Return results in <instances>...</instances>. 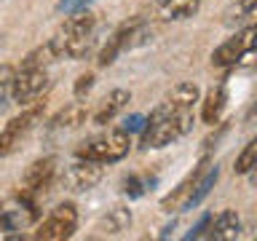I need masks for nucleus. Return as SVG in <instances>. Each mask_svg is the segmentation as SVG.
Listing matches in <instances>:
<instances>
[{
    "label": "nucleus",
    "instance_id": "obj_29",
    "mask_svg": "<svg viewBox=\"0 0 257 241\" xmlns=\"http://www.w3.org/2000/svg\"><path fill=\"white\" fill-rule=\"evenodd\" d=\"M244 120H246V124H254V120H257V91H254L252 102H249V107H246V115H244Z\"/></svg>",
    "mask_w": 257,
    "mask_h": 241
},
{
    "label": "nucleus",
    "instance_id": "obj_5",
    "mask_svg": "<svg viewBox=\"0 0 257 241\" xmlns=\"http://www.w3.org/2000/svg\"><path fill=\"white\" fill-rule=\"evenodd\" d=\"M43 110H46V102H35V104H30V107H24L16 118L8 120L3 126V134H0V156H8V153L22 142V137L43 118Z\"/></svg>",
    "mask_w": 257,
    "mask_h": 241
},
{
    "label": "nucleus",
    "instance_id": "obj_6",
    "mask_svg": "<svg viewBox=\"0 0 257 241\" xmlns=\"http://www.w3.org/2000/svg\"><path fill=\"white\" fill-rule=\"evenodd\" d=\"M209 169V161L204 158L201 164L193 169V172L185 177V180L177 185V188L172 193H166L164 198H161V209H164L166 214H172V212H182V209H190V201H193V193H196L198 188V182H201V177H204V172Z\"/></svg>",
    "mask_w": 257,
    "mask_h": 241
},
{
    "label": "nucleus",
    "instance_id": "obj_16",
    "mask_svg": "<svg viewBox=\"0 0 257 241\" xmlns=\"http://www.w3.org/2000/svg\"><path fill=\"white\" fill-rule=\"evenodd\" d=\"M120 51H126V27H123V24H120V27L107 38V43L102 46L99 56H96V64H99V67H107V64L115 62V56Z\"/></svg>",
    "mask_w": 257,
    "mask_h": 241
},
{
    "label": "nucleus",
    "instance_id": "obj_30",
    "mask_svg": "<svg viewBox=\"0 0 257 241\" xmlns=\"http://www.w3.org/2000/svg\"><path fill=\"white\" fill-rule=\"evenodd\" d=\"M249 180H252V185H254V188H257V166L252 169V172H249Z\"/></svg>",
    "mask_w": 257,
    "mask_h": 241
},
{
    "label": "nucleus",
    "instance_id": "obj_25",
    "mask_svg": "<svg viewBox=\"0 0 257 241\" xmlns=\"http://www.w3.org/2000/svg\"><path fill=\"white\" fill-rule=\"evenodd\" d=\"M94 75H91V72H86V75H80L78 80H75V86H72V94H75V99H83V96L88 94V91H91V88H94Z\"/></svg>",
    "mask_w": 257,
    "mask_h": 241
},
{
    "label": "nucleus",
    "instance_id": "obj_12",
    "mask_svg": "<svg viewBox=\"0 0 257 241\" xmlns=\"http://www.w3.org/2000/svg\"><path fill=\"white\" fill-rule=\"evenodd\" d=\"M91 32H96V16L88 11V8H83V11H75V14H67V19H64V24L59 27V32H56V38H80V35H91Z\"/></svg>",
    "mask_w": 257,
    "mask_h": 241
},
{
    "label": "nucleus",
    "instance_id": "obj_28",
    "mask_svg": "<svg viewBox=\"0 0 257 241\" xmlns=\"http://www.w3.org/2000/svg\"><path fill=\"white\" fill-rule=\"evenodd\" d=\"M238 14H257V0H238Z\"/></svg>",
    "mask_w": 257,
    "mask_h": 241
},
{
    "label": "nucleus",
    "instance_id": "obj_1",
    "mask_svg": "<svg viewBox=\"0 0 257 241\" xmlns=\"http://www.w3.org/2000/svg\"><path fill=\"white\" fill-rule=\"evenodd\" d=\"M196 124L193 118V110H174L166 99L158 104L156 110L148 115V126L142 132V150L150 148H166V145L177 142L180 137H185Z\"/></svg>",
    "mask_w": 257,
    "mask_h": 241
},
{
    "label": "nucleus",
    "instance_id": "obj_26",
    "mask_svg": "<svg viewBox=\"0 0 257 241\" xmlns=\"http://www.w3.org/2000/svg\"><path fill=\"white\" fill-rule=\"evenodd\" d=\"M145 126H148V118L145 115H128L120 129H126L128 134H134V132H145Z\"/></svg>",
    "mask_w": 257,
    "mask_h": 241
},
{
    "label": "nucleus",
    "instance_id": "obj_15",
    "mask_svg": "<svg viewBox=\"0 0 257 241\" xmlns=\"http://www.w3.org/2000/svg\"><path fill=\"white\" fill-rule=\"evenodd\" d=\"M80 124H86V104L83 102H72L51 118V129H75Z\"/></svg>",
    "mask_w": 257,
    "mask_h": 241
},
{
    "label": "nucleus",
    "instance_id": "obj_14",
    "mask_svg": "<svg viewBox=\"0 0 257 241\" xmlns=\"http://www.w3.org/2000/svg\"><path fill=\"white\" fill-rule=\"evenodd\" d=\"M225 102H228V91H225V86H214L209 88V94L204 96V102H201V120L209 126L220 124V115L225 110Z\"/></svg>",
    "mask_w": 257,
    "mask_h": 241
},
{
    "label": "nucleus",
    "instance_id": "obj_23",
    "mask_svg": "<svg viewBox=\"0 0 257 241\" xmlns=\"http://www.w3.org/2000/svg\"><path fill=\"white\" fill-rule=\"evenodd\" d=\"M14 80H16V70L11 64H3V70H0V86H3L0 102L3 104H8V99H11V94H14Z\"/></svg>",
    "mask_w": 257,
    "mask_h": 241
},
{
    "label": "nucleus",
    "instance_id": "obj_17",
    "mask_svg": "<svg viewBox=\"0 0 257 241\" xmlns=\"http://www.w3.org/2000/svg\"><path fill=\"white\" fill-rule=\"evenodd\" d=\"M166 102L174 110H193V104L198 102V86L196 83H180L166 94Z\"/></svg>",
    "mask_w": 257,
    "mask_h": 241
},
{
    "label": "nucleus",
    "instance_id": "obj_3",
    "mask_svg": "<svg viewBox=\"0 0 257 241\" xmlns=\"http://www.w3.org/2000/svg\"><path fill=\"white\" fill-rule=\"evenodd\" d=\"M254 51H257V22L236 32L222 46H217L212 54V64L214 67H236L246 54H254Z\"/></svg>",
    "mask_w": 257,
    "mask_h": 241
},
{
    "label": "nucleus",
    "instance_id": "obj_11",
    "mask_svg": "<svg viewBox=\"0 0 257 241\" xmlns=\"http://www.w3.org/2000/svg\"><path fill=\"white\" fill-rule=\"evenodd\" d=\"M238 236H241V220H238V214L233 212V209L220 212L212 220V225H209V230H206V238H212V241H233Z\"/></svg>",
    "mask_w": 257,
    "mask_h": 241
},
{
    "label": "nucleus",
    "instance_id": "obj_19",
    "mask_svg": "<svg viewBox=\"0 0 257 241\" xmlns=\"http://www.w3.org/2000/svg\"><path fill=\"white\" fill-rule=\"evenodd\" d=\"M128 225H132V212L123 206H115V209H110L107 214H104V220L99 222V230L104 233H120V230H126Z\"/></svg>",
    "mask_w": 257,
    "mask_h": 241
},
{
    "label": "nucleus",
    "instance_id": "obj_24",
    "mask_svg": "<svg viewBox=\"0 0 257 241\" xmlns=\"http://www.w3.org/2000/svg\"><path fill=\"white\" fill-rule=\"evenodd\" d=\"M214 220V214L212 212H206V214H201V220L196 222V228H190V233H185V238L193 241V238H201V236H206V230H209V225H212Z\"/></svg>",
    "mask_w": 257,
    "mask_h": 241
},
{
    "label": "nucleus",
    "instance_id": "obj_7",
    "mask_svg": "<svg viewBox=\"0 0 257 241\" xmlns=\"http://www.w3.org/2000/svg\"><path fill=\"white\" fill-rule=\"evenodd\" d=\"M48 86V72L46 70H16V80H14V94L11 99L16 104L27 107L30 102H35Z\"/></svg>",
    "mask_w": 257,
    "mask_h": 241
},
{
    "label": "nucleus",
    "instance_id": "obj_8",
    "mask_svg": "<svg viewBox=\"0 0 257 241\" xmlns=\"http://www.w3.org/2000/svg\"><path fill=\"white\" fill-rule=\"evenodd\" d=\"M102 166L99 161H91V158H80L78 164H72L64 174V182H67L70 190L75 193H83V190H91L94 185H99L102 180Z\"/></svg>",
    "mask_w": 257,
    "mask_h": 241
},
{
    "label": "nucleus",
    "instance_id": "obj_2",
    "mask_svg": "<svg viewBox=\"0 0 257 241\" xmlns=\"http://www.w3.org/2000/svg\"><path fill=\"white\" fill-rule=\"evenodd\" d=\"M128 148H132V134L126 129H112L107 134H99V137L80 142L75 148V156L99 161V164H115V161L128 156Z\"/></svg>",
    "mask_w": 257,
    "mask_h": 241
},
{
    "label": "nucleus",
    "instance_id": "obj_9",
    "mask_svg": "<svg viewBox=\"0 0 257 241\" xmlns=\"http://www.w3.org/2000/svg\"><path fill=\"white\" fill-rule=\"evenodd\" d=\"M56 174V158L54 156H46V158H38L32 161L27 166V172H24V182L22 188L30 190V193H40L43 188H48Z\"/></svg>",
    "mask_w": 257,
    "mask_h": 241
},
{
    "label": "nucleus",
    "instance_id": "obj_10",
    "mask_svg": "<svg viewBox=\"0 0 257 241\" xmlns=\"http://www.w3.org/2000/svg\"><path fill=\"white\" fill-rule=\"evenodd\" d=\"M198 8H201V0H153V14L161 22L190 19Z\"/></svg>",
    "mask_w": 257,
    "mask_h": 241
},
{
    "label": "nucleus",
    "instance_id": "obj_22",
    "mask_svg": "<svg viewBox=\"0 0 257 241\" xmlns=\"http://www.w3.org/2000/svg\"><path fill=\"white\" fill-rule=\"evenodd\" d=\"M257 166V137L254 140H249V145H244V150L238 153L236 158V174H249L252 169Z\"/></svg>",
    "mask_w": 257,
    "mask_h": 241
},
{
    "label": "nucleus",
    "instance_id": "obj_27",
    "mask_svg": "<svg viewBox=\"0 0 257 241\" xmlns=\"http://www.w3.org/2000/svg\"><path fill=\"white\" fill-rule=\"evenodd\" d=\"M88 3H94V0H59V11L62 14H75V11L88 8Z\"/></svg>",
    "mask_w": 257,
    "mask_h": 241
},
{
    "label": "nucleus",
    "instance_id": "obj_20",
    "mask_svg": "<svg viewBox=\"0 0 257 241\" xmlns=\"http://www.w3.org/2000/svg\"><path fill=\"white\" fill-rule=\"evenodd\" d=\"M156 177H140V174H128L123 180V196L128 198H142L148 190H153Z\"/></svg>",
    "mask_w": 257,
    "mask_h": 241
},
{
    "label": "nucleus",
    "instance_id": "obj_21",
    "mask_svg": "<svg viewBox=\"0 0 257 241\" xmlns=\"http://www.w3.org/2000/svg\"><path fill=\"white\" fill-rule=\"evenodd\" d=\"M217 177H220V166L217 164H212L204 172V177H201V182H198V188H196V193H193V201H190V209H196L201 201H204L206 196H209V190L214 188V182H217Z\"/></svg>",
    "mask_w": 257,
    "mask_h": 241
},
{
    "label": "nucleus",
    "instance_id": "obj_4",
    "mask_svg": "<svg viewBox=\"0 0 257 241\" xmlns=\"http://www.w3.org/2000/svg\"><path fill=\"white\" fill-rule=\"evenodd\" d=\"M75 228H78V209H75V204H59V206H54L51 214L38 225L35 238L62 241V238H70L72 233H75Z\"/></svg>",
    "mask_w": 257,
    "mask_h": 241
},
{
    "label": "nucleus",
    "instance_id": "obj_13",
    "mask_svg": "<svg viewBox=\"0 0 257 241\" xmlns=\"http://www.w3.org/2000/svg\"><path fill=\"white\" fill-rule=\"evenodd\" d=\"M128 102H132V94H128L126 88H112V91L102 99L99 110L94 112V124H96V126H107L110 120L118 115V112L126 110Z\"/></svg>",
    "mask_w": 257,
    "mask_h": 241
},
{
    "label": "nucleus",
    "instance_id": "obj_18",
    "mask_svg": "<svg viewBox=\"0 0 257 241\" xmlns=\"http://www.w3.org/2000/svg\"><path fill=\"white\" fill-rule=\"evenodd\" d=\"M54 59H59V56H56L51 40H48L46 46H40V48H35V51H30L27 59H22L19 70H46L48 62H54Z\"/></svg>",
    "mask_w": 257,
    "mask_h": 241
}]
</instances>
